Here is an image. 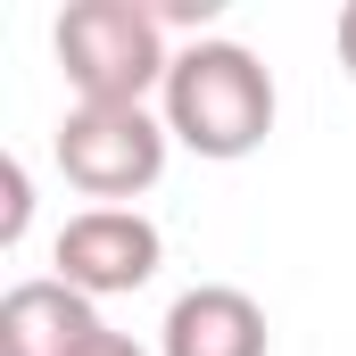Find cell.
<instances>
[{
  "label": "cell",
  "instance_id": "obj_3",
  "mask_svg": "<svg viewBox=\"0 0 356 356\" xmlns=\"http://www.w3.org/2000/svg\"><path fill=\"white\" fill-rule=\"evenodd\" d=\"M166 116L149 108H67L58 116V175L83 191L91 207H124L166 175Z\"/></svg>",
  "mask_w": 356,
  "mask_h": 356
},
{
  "label": "cell",
  "instance_id": "obj_4",
  "mask_svg": "<svg viewBox=\"0 0 356 356\" xmlns=\"http://www.w3.org/2000/svg\"><path fill=\"white\" fill-rule=\"evenodd\" d=\"M158 257H166V241H158V224H149L141 207H83V216H67L58 241H50L58 282L83 290V298L141 290V282L158 273Z\"/></svg>",
  "mask_w": 356,
  "mask_h": 356
},
{
  "label": "cell",
  "instance_id": "obj_1",
  "mask_svg": "<svg viewBox=\"0 0 356 356\" xmlns=\"http://www.w3.org/2000/svg\"><path fill=\"white\" fill-rule=\"evenodd\" d=\"M158 99H166V133H175L182 149L216 158V166L266 149L273 108H282V99H273L266 58L241 50V42H182Z\"/></svg>",
  "mask_w": 356,
  "mask_h": 356
},
{
  "label": "cell",
  "instance_id": "obj_2",
  "mask_svg": "<svg viewBox=\"0 0 356 356\" xmlns=\"http://www.w3.org/2000/svg\"><path fill=\"white\" fill-rule=\"evenodd\" d=\"M58 75L75 91V108H141L149 91H166V25L149 0H75L50 33Z\"/></svg>",
  "mask_w": 356,
  "mask_h": 356
},
{
  "label": "cell",
  "instance_id": "obj_10",
  "mask_svg": "<svg viewBox=\"0 0 356 356\" xmlns=\"http://www.w3.org/2000/svg\"><path fill=\"white\" fill-rule=\"evenodd\" d=\"M91 356H149V348H141V340H124V332H108V340H99Z\"/></svg>",
  "mask_w": 356,
  "mask_h": 356
},
{
  "label": "cell",
  "instance_id": "obj_5",
  "mask_svg": "<svg viewBox=\"0 0 356 356\" xmlns=\"http://www.w3.org/2000/svg\"><path fill=\"white\" fill-rule=\"evenodd\" d=\"M99 340H108L99 307H91L83 290H67L58 273L17 282L0 298V356H91Z\"/></svg>",
  "mask_w": 356,
  "mask_h": 356
},
{
  "label": "cell",
  "instance_id": "obj_8",
  "mask_svg": "<svg viewBox=\"0 0 356 356\" xmlns=\"http://www.w3.org/2000/svg\"><path fill=\"white\" fill-rule=\"evenodd\" d=\"M158 8V25H207L216 17V0H149Z\"/></svg>",
  "mask_w": 356,
  "mask_h": 356
},
{
  "label": "cell",
  "instance_id": "obj_7",
  "mask_svg": "<svg viewBox=\"0 0 356 356\" xmlns=\"http://www.w3.org/2000/svg\"><path fill=\"white\" fill-rule=\"evenodd\" d=\"M0 191H8V207H0V241H25V216H33V182H25V166H17V158L0 166Z\"/></svg>",
  "mask_w": 356,
  "mask_h": 356
},
{
  "label": "cell",
  "instance_id": "obj_6",
  "mask_svg": "<svg viewBox=\"0 0 356 356\" xmlns=\"http://www.w3.org/2000/svg\"><path fill=\"white\" fill-rule=\"evenodd\" d=\"M266 307L232 282H199L166 307V332H158V356H266Z\"/></svg>",
  "mask_w": 356,
  "mask_h": 356
},
{
  "label": "cell",
  "instance_id": "obj_9",
  "mask_svg": "<svg viewBox=\"0 0 356 356\" xmlns=\"http://www.w3.org/2000/svg\"><path fill=\"white\" fill-rule=\"evenodd\" d=\"M332 42H340V67H348V75H356V0H348V8H340V25H332Z\"/></svg>",
  "mask_w": 356,
  "mask_h": 356
}]
</instances>
